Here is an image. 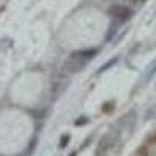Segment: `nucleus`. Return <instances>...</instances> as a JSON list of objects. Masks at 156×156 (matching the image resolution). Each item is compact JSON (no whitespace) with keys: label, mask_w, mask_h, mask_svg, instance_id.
I'll list each match as a JSON object with an SVG mask.
<instances>
[{"label":"nucleus","mask_w":156,"mask_h":156,"mask_svg":"<svg viewBox=\"0 0 156 156\" xmlns=\"http://www.w3.org/2000/svg\"><path fill=\"white\" fill-rule=\"evenodd\" d=\"M89 61L90 59H87L81 53V50L80 51H73V53H70V56L67 58L66 64H64V69H66L67 72H70V73H76V72H80Z\"/></svg>","instance_id":"obj_1"},{"label":"nucleus","mask_w":156,"mask_h":156,"mask_svg":"<svg viewBox=\"0 0 156 156\" xmlns=\"http://www.w3.org/2000/svg\"><path fill=\"white\" fill-rule=\"evenodd\" d=\"M108 14L112 19H115L117 22H125V20H128L129 17L133 16V11L129 9L128 6H125V5H112L108 9Z\"/></svg>","instance_id":"obj_2"},{"label":"nucleus","mask_w":156,"mask_h":156,"mask_svg":"<svg viewBox=\"0 0 156 156\" xmlns=\"http://www.w3.org/2000/svg\"><path fill=\"white\" fill-rule=\"evenodd\" d=\"M133 156H153L151 154V150H150V145H147V144H142L134 153H133Z\"/></svg>","instance_id":"obj_3"},{"label":"nucleus","mask_w":156,"mask_h":156,"mask_svg":"<svg viewBox=\"0 0 156 156\" xmlns=\"http://www.w3.org/2000/svg\"><path fill=\"white\" fill-rule=\"evenodd\" d=\"M144 144H147V145H150V147L156 145V129H154V131H151V133H150V134L145 137Z\"/></svg>","instance_id":"obj_4"},{"label":"nucleus","mask_w":156,"mask_h":156,"mask_svg":"<svg viewBox=\"0 0 156 156\" xmlns=\"http://www.w3.org/2000/svg\"><path fill=\"white\" fill-rule=\"evenodd\" d=\"M115 62H117V58H112L111 61H108L106 64H103V66L100 67V70H98V73H101V72H105V70H108L109 67H112V66H114V64H115Z\"/></svg>","instance_id":"obj_5"},{"label":"nucleus","mask_w":156,"mask_h":156,"mask_svg":"<svg viewBox=\"0 0 156 156\" xmlns=\"http://www.w3.org/2000/svg\"><path fill=\"white\" fill-rule=\"evenodd\" d=\"M69 139H70L69 134H64V136L61 137V140H59V147H61V148L66 147V145H67V142H69Z\"/></svg>","instance_id":"obj_6"},{"label":"nucleus","mask_w":156,"mask_h":156,"mask_svg":"<svg viewBox=\"0 0 156 156\" xmlns=\"http://www.w3.org/2000/svg\"><path fill=\"white\" fill-rule=\"evenodd\" d=\"M86 123H89L87 117H80L78 120H75V125H76V126H81V125H86Z\"/></svg>","instance_id":"obj_7"},{"label":"nucleus","mask_w":156,"mask_h":156,"mask_svg":"<svg viewBox=\"0 0 156 156\" xmlns=\"http://www.w3.org/2000/svg\"><path fill=\"white\" fill-rule=\"evenodd\" d=\"M114 109V103L111 101V103H105V108H103V111L105 112H108V111H112Z\"/></svg>","instance_id":"obj_8"},{"label":"nucleus","mask_w":156,"mask_h":156,"mask_svg":"<svg viewBox=\"0 0 156 156\" xmlns=\"http://www.w3.org/2000/svg\"><path fill=\"white\" fill-rule=\"evenodd\" d=\"M137 2H145V0H137Z\"/></svg>","instance_id":"obj_9"},{"label":"nucleus","mask_w":156,"mask_h":156,"mask_svg":"<svg viewBox=\"0 0 156 156\" xmlns=\"http://www.w3.org/2000/svg\"><path fill=\"white\" fill-rule=\"evenodd\" d=\"M70 156H75V153H72V154H70Z\"/></svg>","instance_id":"obj_10"}]
</instances>
